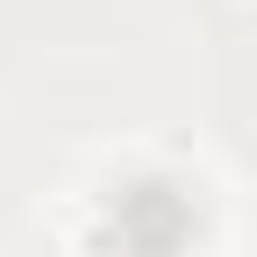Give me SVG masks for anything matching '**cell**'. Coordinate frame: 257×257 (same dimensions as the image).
Instances as JSON below:
<instances>
[{
    "label": "cell",
    "instance_id": "1",
    "mask_svg": "<svg viewBox=\"0 0 257 257\" xmlns=\"http://www.w3.org/2000/svg\"><path fill=\"white\" fill-rule=\"evenodd\" d=\"M92 239L110 257H184L202 239V193L184 175H119L101 193V220H92Z\"/></svg>",
    "mask_w": 257,
    "mask_h": 257
}]
</instances>
